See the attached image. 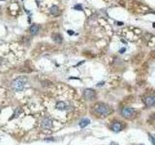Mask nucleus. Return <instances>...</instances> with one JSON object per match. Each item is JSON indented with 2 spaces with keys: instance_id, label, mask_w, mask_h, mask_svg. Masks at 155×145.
Returning <instances> with one entry per match:
<instances>
[{
  "instance_id": "f257e3e1",
  "label": "nucleus",
  "mask_w": 155,
  "mask_h": 145,
  "mask_svg": "<svg viewBox=\"0 0 155 145\" xmlns=\"http://www.w3.org/2000/svg\"><path fill=\"white\" fill-rule=\"evenodd\" d=\"M49 102L52 104L48 105L50 114L59 121L66 122L70 119V116L77 110L78 103L75 101L69 92H61Z\"/></svg>"
},
{
  "instance_id": "f03ea898",
  "label": "nucleus",
  "mask_w": 155,
  "mask_h": 145,
  "mask_svg": "<svg viewBox=\"0 0 155 145\" xmlns=\"http://www.w3.org/2000/svg\"><path fill=\"white\" fill-rule=\"evenodd\" d=\"M93 112L98 116H108L113 112V108L111 105L105 103H98L93 106Z\"/></svg>"
},
{
  "instance_id": "7ed1b4c3",
  "label": "nucleus",
  "mask_w": 155,
  "mask_h": 145,
  "mask_svg": "<svg viewBox=\"0 0 155 145\" xmlns=\"http://www.w3.org/2000/svg\"><path fill=\"white\" fill-rule=\"evenodd\" d=\"M39 127L45 131H52L53 129V119L51 116H43L39 121Z\"/></svg>"
},
{
  "instance_id": "20e7f679",
  "label": "nucleus",
  "mask_w": 155,
  "mask_h": 145,
  "mask_svg": "<svg viewBox=\"0 0 155 145\" xmlns=\"http://www.w3.org/2000/svg\"><path fill=\"white\" fill-rule=\"evenodd\" d=\"M25 82H26V78H16V79H14L12 84H11L12 89H13L14 91H16V92H19V91L23 90Z\"/></svg>"
},
{
  "instance_id": "39448f33",
  "label": "nucleus",
  "mask_w": 155,
  "mask_h": 145,
  "mask_svg": "<svg viewBox=\"0 0 155 145\" xmlns=\"http://www.w3.org/2000/svg\"><path fill=\"white\" fill-rule=\"evenodd\" d=\"M121 115L127 119H131L136 115V110L132 107H123L120 111Z\"/></svg>"
},
{
  "instance_id": "423d86ee",
  "label": "nucleus",
  "mask_w": 155,
  "mask_h": 145,
  "mask_svg": "<svg viewBox=\"0 0 155 145\" xmlns=\"http://www.w3.org/2000/svg\"><path fill=\"white\" fill-rule=\"evenodd\" d=\"M83 97L86 101H93L95 100L96 98V92L93 90V89H90V88H86L83 90Z\"/></svg>"
},
{
  "instance_id": "0eeeda50",
  "label": "nucleus",
  "mask_w": 155,
  "mask_h": 145,
  "mask_svg": "<svg viewBox=\"0 0 155 145\" xmlns=\"http://www.w3.org/2000/svg\"><path fill=\"white\" fill-rule=\"evenodd\" d=\"M110 128H111V130H112L113 132H115V133H119L120 131L123 130L124 126H123V124H122L121 122H119V121H115V122H113V123L111 124Z\"/></svg>"
},
{
  "instance_id": "6e6552de",
  "label": "nucleus",
  "mask_w": 155,
  "mask_h": 145,
  "mask_svg": "<svg viewBox=\"0 0 155 145\" xmlns=\"http://www.w3.org/2000/svg\"><path fill=\"white\" fill-rule=\"evenodd\" d=\"M40 31V27H39L37 24H32L30 27H29V32L31 35H37Z\"/></svg>"
},
{
  "instance_id": "1a4fd4ad",
  "label": "nucleus",
  "mask_w": 155,
  "mask_h": 145,
  "mask_svg": "<svg viewBox=\"0 0 155 145\" xmlns=\"http://www.w3.org/2000/svg\"><path fill=\"white\" fill-rule=\"evenodd\" d=\"M52 40L55 42V43H57V44H62L63 43V37L59 34V33H54V34H52Z\"/></svg>"
},
{
  "instance_id": "9d476101",
  "label": "nucleus",
  "mask_w": 155,
  "mask_h": 145,
  "mask_svg": "<svg viewBox=\"0 0 155 145\" xmlns=\"http://www.w3.org/2000/svg\"><path fill=\"white\" fill-rule=\"evenodd\" d=\"M144 103H145V104H146L147 106H153L154 104H155L154 96H149V97H147V98L145 99Z\"/></svg>"
},
{
  "instance_id": "9b49d317",
  "label": "nucleus",
  "mask_w": 155,
  "mask_h": 145,
  "mask_svg": "<svg viewBox=\"0 0 155 145\" xmlns=\"http://www.w3.org/2000/svg\"><path fill=\"white\" fill-rule=\"evenodd\" d=\"M50 14L52 15V16H58L59 14H60V11H59V8H58L57 6L55 5V6H52L51 9H50Z\"/></svg>"
},
{
  "instance_id": "f8f14e48",
  "label": "nucleus",
  "mask_w": 155,
  "mask_h": 145,
  "mask_svg": "<svg viewBox=\"0 0 155 145\" xmlns=\"http://www.w3.org/2000/svg\"><path fill=\"white\" fill-rule=\"evenodd\" d=\"M88 124H90V120L88 119V118H83L80 122H79V127L80 128H84V127H86Z\"/></svg>"
},
{
  "instance_id": "ddd939ff",
  "label": "nucleus",
  "mask_w": 155,
  "mask_h": 145,
  "mask_svg": "<svg viewBox=\"0 0 155 145\" xmlns=\"http://www.w3.org/2000/svg\"><path fill=\"white\" fill-rule=\"evenodd\" d=\"M74 9L75 10H78V11H82L83 9H82V6L80 5V4H78L76 6H74Z\"/></svg>"
},
{
  "instance_id": "4468645a",
  "label": "nucleus",
  "mask_w": 155,
  "mask_h": 145,
  "mask_svg": "<svg viewBox=\"0 0 155 145\" xmlns=\"http://www.w3.org/2000/svg\"><path fill=\"white\" fill-rule=\"evenodd\" d=\"M148 136H149V138H150V142L152 143V145H154V139H153V136H152L150 134H148Z\"/></svg>"
},
{
  "instance_id": "2eb2a0df",
  "label": "nucleus",
  "mask_w": 155,
  "mask_h": 145,
  "mask_svg": "<svg viewBox=\"0 0 155 145\" xmlns=\"http://www.w3.org/2000/svg\"><path fill=\"white\" fill-rule=\"evenodd\" d=\"M67 33H68V34H69V35H71V36H72V35H74V34H75V32H74V31H73V30H68V31H67Z\"/></svg>"
},
{
  "instance_id": "dca6fc26",
  "label": "nucleus",
  "mask_w": 155,
  "mask_h": 145,
  "mask_svg": "<svg viewBox=\"0 0 155 145\" xmlns=\"http://www.w3.org/2000/svg\"><path fill=\"white\" fill-rule=\"evenodd\" d=\"M125 51H126V48H125V47H123V48H121V49L119 50L120 53H123V52H125Z\"/></svg>"
},
{
  "instance_id": "f3484780",
  "label": "nucleus",
  "mask_w": 155,
  "mask_h": 145,
  "mask_svg": "<svg viewBox=\"0 0 155 145\" xmlns=\"http://www.w3.org/2000/svg\"><path fill=\"white\" fill-rule=\"evenodd\" d=\"M104 83H105V81H102V82H99V83H98V84H97V86H98V87H101V86H103V84H104Z\"/></svg>"
},
{
  "instance_id": "a211bd4d",
  "label": "nucleus",
  "mask_w": 155,
  "mask_h": 145,
  "mask_svg": "<svg viewBox=\"0 0 155 145\" xmlns=\"http://www.w3.org/2000/svg\"><path fill=\"white\" fill-rule=\"evenodd\" d=\"M116 23H117V25H123V22H121V21H117Z\"/></svg>"
},
{
  "instance_id": "6ab92c4d",
  "label": "nucleus",
  "mask_w": 155,
  "mask_h": 145,
  "mask_svg": "<svg viewBox=\"0 0 155 145\" xmlns=\"http://www.w3.org/2000/svg\"><path fill=\"white\" fill-rule=\"evenodd\" d=\"M0 1H4V0H0Z\"/></svg>"
}]
</instances>
